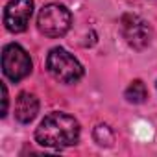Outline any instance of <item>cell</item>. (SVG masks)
Listing matches in <instances>:
<instances>
[{"label": "cell", "instance_id": "4", "mask_svg": "<svg viewBox=\"0 0 157 157\" xmlns=\"http://www.w3.org/2000/svg\"><path fill=\"white\" fill-rule=\"evenodd\" d=\"M2 70L6 78H10L11 82H21L32 72V59L28 52L17 44H6L2 50Z\"/></svg>", "mask_w": 157, "mask_h": 157}, {"label": "cell", "instance_id": "1", "mask_svg": "<svg viewBox=\"0 0 157 157\" xmlns=\"http://www.w3.org/2000/svg\"><path fill=\"white\" fill-rule=\"evenodd\" d=\"M35 140L46 148H68L80 140V124L67 113H50L35 129Z\"/></svg>", "mask_w": 157, "mask_h": 157}, {"label": "cell", "instance_id": "5", "mask_svg": "<svg viewBox=\"0 0 157 157\" xmlns=\"http://www.w3.org/2000/svg\"><path fill=\"white\" fill-rule=\"evenodd\" d=\"M120 28H122V35L126 43L135 50H144L151 41V28L139 15L126 13L120 19Z\"/></svg>", "mask_w": 157, "mask_h": 157}, {"label": "cell", "instance_id": "6", "mask_svg": "<svg viewBox=\"0 0 157 157\" xmlns=\"http://www.w3.org/2000/svg\"><path fill=\"white\" fill-rule=\"evenodd\" d=\"M33 13V0H10L4 8V24L11 33H21L28 28Z\"/></svg>", "mask_w": 157, "mask_h": 157}, {"label": "cell", "instance_id": "7", "mask_svg": "<svg viewBox=\"0 0 157 157\" xmlns=\"http://www.w3.org/2000/svg\"><path fill=\"white\" fill-rule=\"evenodd\" d=\"M39 113V100L32 93H21L15 102V118L21 124H30Z\"/></svg>", "mask_w": 157, "mask_h": 157}, {"label": "cell", "instance_id": "3", "mask_svg": "<svg viewBox=\"0 0 157 157\" xmlns=\"http://www.w3.org/2000/svg\"><path fill=\"white\" fill-rule=\"evenodd\" d=\"M72 24V15L63 4H46L39 11L37 28L46 37H63Z\"/></svg>", "mask_w": 157, "mask_h": 157}, {"label": "cell", "instance_id": "10", "mask_svg": "<svg viewBox=\"0 0 157 157\" xmlns=\"http://www.w3.org/2000/svg\"><path fill=\"white\" fill-rule=\"evenodd\" d=\"M8 104H10V96H8V89L2 83V117H6L8 113Z\"/></svg>", "mask_w": 157, "mask_h": 157}, {"label": "cell", "instance_id": "9", "mask_svg": "<svg viewBox=\"0 0 157 157\" xmlns=\"http://www.w3.org/2000/svg\"><path fill=\"white\" fill-rule=\"evenodd\" d=\"M93 135H94V140H96L100 146H113V142H115V133H113L111 128L105 126V124L96 126Z\"/></svg>", "mask_w": 157, "mask_h": 157}, {"label": "cell", "instance_id": "8", "mask_svg": "<svg viewBox=\"0 0 157 157\" xmlns=\"http://www.w3.org/2000/svg\"><path fill=\"white\" fill-rule=\"evenodd\" d=\"M124 94H126V100L131 102V104H142V102H146V98H148L146 85H144L140 80L131 82V83L128 85V89H126Z\"/></svg>", "mask_w": 157, "mask_h": 157}, {"label": "cell", "instance_id": "2", "mask_svg": "<svg viewBox=\"0 0 157 157\" xmlns=\"http://www.w3.org/2000/svg\"><path fill=\"white\" fill-rule=\"evenodd\" d=\"M46 68L48 72L61 83H74L83 76V67L72 54H68L65 48L56 46L48 52L46 57Z\"/></svg>", "mask_w": 157, "mask_h": 157}]
</instances>
